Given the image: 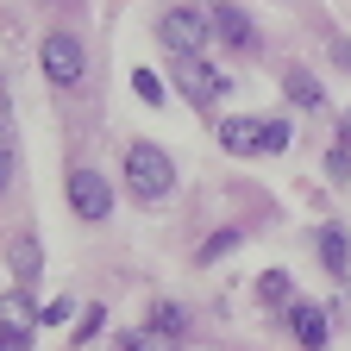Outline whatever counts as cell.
I'll return each mask as SVG.
<instances>
[{"mask_svg": "<svg viewBox=\"0 0 351 351\" xmlns=\"http://www.w3.org/2000/svg\"><path fill=\"white\" fill-rule=\"evenodd\" d=\"M151 332H163V339H182V332H189V314H182L176 301H157V307H151Z\"/></svg>", "mask_w": 351, "mask_h": 351, "instance_id": "14", "label": "cell"}, {"mask_svg": "<svg viewBox=\"0 0 351 351\" xmlns=\"http://www.w3.org/2000/svg\"><path fill=\"white\" fill-rule=\"evenodd\" d=\"M207 38H213V19H201L195 7H169L163 25H157V44H163L169 57H201Z\"/></svg>", "mask_w": 351, "mask_h": 351, "instance_id": "2", "label": "cell"}, {"mask_svg": "<svg viewBox=\"0 0 351 351\" xmlns=\"http://www.w3.org/2000/svg\"><path fill=\"white\" fill-rule=\"evenodd\" d=\"M13 132V101H7V82H0V138Z\"/></svg>", "mask_w": 351, "mask_h": 351, "instance_id": "23", "label": "cell"}, {"mask_svg": "<svg viewBox=\"0 0 351 351\" xmlns=\"http://www.w3.org/2000/svg\"><path fill=\"white\" fill-rule=\"evenodd\" d=\"M125 189L138 195V201H163V195L176 189V163H169V151L151 145V138H132V145H125Z\"/></svg>", "mask_w": 351, "mask_h": 351, "instance_id": "1", "label": "cell"}, {"mask_svg": "<svg viewBox=\"0 0 351 351\" xmlns=\"http://www.w3.org/2000/svg\"><path fill=\"white\" fill-rule=\"evenodd\" d=\"M0 351H32V332H0Z\"/></svg>", "mask_w": 351, "mask_h": 351, "instance_id": "22", "label": "cell"}, {"mask_svg": "<svg viewBox=\"0 0 351 351\" xmlns=\"http://www.w3.org/2000/svg\"><path fill=\"white\" fill-rule=\"evenodd\" d=\"M257 301H263V307H282V314H289V307H295L289 270H263V276H257Z\"/></svg>", "mask_w": 351, "mask_h": 351, "instance_id": "13", "label": "cell"}, {"mask_svg": "<svg viewBox=\"0 0 351 351\" xmlns=\"http://www.w3.org/2000/svg\"><path fill=\"white\" fill-rule=\"evenodd\" d=\"M69 213L88 219V226H101V219L113 213V182L101 169H69Z\"/></svg>", "mask_w": 351, "mask_h": 351, "instance_id": "4", "label": "cell"}, {"mask_svg": "<svg viewBox=\"0 0 351 351\" xmlns=\"http://www.w3.org/2000/svg\"><path fill=\"white\" fill-rule=\"evenodd\" d=\"M219 145H226L232 157H257V151H263V119H257V113L219 119Z\"/></svg>", "mask_w": 351, "mask_h": 351, "instance_id": "7", "label": "cell"}, {"mask_svg": "<svg viewBox=\"0 0 351 351\" xmlns=\"http://www.w3.org/2000/svg\"><path fill=\"white\" fill-rule=\"evenodd\" d=\"M38 63H44V75H51L57 88H75L82 75H88V51H82V38H69V32H51L38 44Z\"/></svg>", "mask_w": 351, "mask_h": 351, "instance_id": "3", "label": "cell"}, {"mask_svg": "<svg viewBox=\"0 0 351 351\" xmlns=\"http://www.w3.org/2000/svg\"><path fill=\"white\" fill-rule=\"evenodd\" d=\"M314 251H320V263H326V276H351V239H345V226H320L314 232Z\"/></svg>", "mask_w": 351, "mask_h": 351, "instance_id": "10", "label": "cell"}, {"mask_svg": "<svg viewBox=\"0 0 351 351\" xmlns=\"http://www.w3.org/2000/svg\"><path fill=\"white\" fill-rule=\"evenodd\" d=\"M263 151H289V119H263Z\"/></svg>", "mask_w": 351, "mask_h": 351, "instance_id": "18", "label": "cell"}, {"mask_svg": "<svg viewBox=\"0 0 351 351\" xmlns=\"http://www.w3.org/2000/svg\"><path fill=\"white\" fill-rule=\"evenodd\" d=\"M44 314L32 307V295H25V282H13L7 295H0V332H32Z\"/></svg>", "mask_w": 351, "mask_h": 351, "instance_id": "11", "label": "cell"}, {"mask_svg": "<svg viewBox=\"0 0 351 351\" xmlns=\"http://www.w3.org/2000/svg\"><path fill=\"white\" fill-rule=\"evenodd\" d=\"M239 239H245V232H213V239H207V245H201L195 257H201V263H219L226 251H239Z\"/></svg>", "mask_w": 351, "mask_h": 351, "instance_id": "16", "label": "cell"}, {"mask_svg": "<svg viewBox=\"0 0 351 351\" xmlns=\"http://www.w3.org/2000/svg\"><path fill=\"white\" fill-rule=\"evenodd\" d=\"M7 257H13V276L32 289V282H38V263H44V245L25 232V239H13V251H7Z\"/></svg>", "mask_w": 351, "mask_h": 351, "instance_id": "12", "label": "cell"}, {"mask_svg": "<svg viewBox=\"0 0 351 351\" xmlns=\"http://www.w3.org/2000/svg\"><path fill=\"white\" fill-rule=\"evenodd\" d=\"M326 51H332V63H339V69H345V75H351V44H345V38H339V32H332V38H326Z\"/></svg>", "mask_w": 351, "mask_h": 351, "instance_id": "20", "label": "cell"}, {"mask_svg": "<svg viewBox=\"0 0 351 351\" xmlns=\"http://www.w3.org/2000/svg\"><path fill=\"white\" fill-rule=\"evenodd\" d=\"M107 326V314H101V307H88V314H82V326H75V339H95Z\"/></svg>", "mask_w": 351, "mask_h": 351, "instance_id": "19", "label": "cell"}, {"mask_svg": "<svg viewBox=\"0 0 351 351\" xmlns=\"http://www.w3.org/2000/svg\"><path fill=\"white\" fill-rule=\"evenodd\" d=\"M176 88H182L195 107H213V101L232 88V75H219V69L201 63V57H176Z\"/></svg>", "mask_w": 351, "mask_h": 351, "instance_id": "5", "label": "cell"}, {"mask_svg": "<svg viewBox=\"0 0 351 351\" xmlns=\"http://www.w3.org/2000/svg\"><path fill=\"white\" fill-rule=\"evenodd\" d=\"M119 345H125V351H176V339H163V332H151V326H145V332H119Z\"/></svg>", "mask_w": 351, "mask_h": 351, "instance_id": "15", "label": "cell"}, {"mask_svg": "<svg viewBox=\"0 0 351 351\" xmlns=\"http://www.w3.org/2000/svg\"><path fill=\"white\" fill-rule=\"evenodd\" d=\"M207 19H213V38L239 44V51H257V25H251V13H245V7H226V0H219Z\"/></svg>", "mask_w": 351, "mask_h": 351, "instance_id": "8", "label": "cell"}, {"mask_svg": "<svg viewBox=\"0 0 351 351\" xmlns=\"http://www.w3.org/2000/svg\"><path fill=\"white\" fill-rule=\"evenodd\" d=\"M132 88H138V101H145V107H163V82H157L151 69H132Z\"/></svg>", "mask_w": 351, "mask_h": 351, "instance_id": "17", "label": "cell"}, {"mask_svg": "<svg viewBox=\"0 0 351 351\" xmlns=\"http://www.w3.org/2000/svg\"><path fill=\"white\" fill-rule=\"evenodd\" d=\"M289 332H295L301 351H326V345H332V314H326V307H314V301H295V307H289Z\"/></svg>", "mask_w": 351, "mask_h": 351, "instance_id": "6", "label": "cell"}, {"mask_svg": "<svg viewBox=\"0 0 351 351\" xmlns=\"http://www.w3.org/2000/svg\"><path fill=\"white\" fill-rule=\"evenodd\" d=\"M339 307H345V314H351V276H345V295H339Z\"/></svg>", "mask_w": 351, "mask_h": 351, "instance_id": "24", "label": "cell"}, {"mask_svg": "<svg viewBox=\"0 0 351 351\" xmlns=\"http://www.w3.org/2000/svg\"><path fill=\"white\" fill-rule=\"evenodd\" d=\"M13 169H19V163H13V145L0 138V195H7V182H13Z\"/></svg>", "mask_w": 351, "mask_h": 351, "instance_id": "21", "label": "cell"}, {"mask_svg": "<svg viewBox=\"0 0 351 351\" xmlns=\"http://www.w3.org/2000/svg\"><path fill=\"white\" fill-rule=\"evenodd\" d=\"M282 95L295 101V107H307V113H326V88H320V75L314 69H282Z\"/></svg>", "mask_w": 351, "mask_h": 351, "instance_id": "9", "label": "cell"}]
</instances>
